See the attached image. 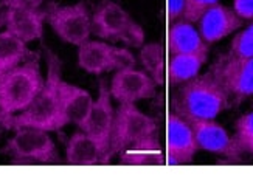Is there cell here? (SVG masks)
<instances>
[{
    "label": "cell",
    "instance_id": "obj_1",
    "mask_svg": "<svg viewBox=\"0 0 253 175\" xmlns=\"http://www.w3.org/2000/svg\"><path fill=\"white\" fill-rule=\"evenodd\" d=\"M61 62L56 56L48 54V74L42 90L38 93L25 110L11 116V129L35 127L45 132H58L69 124V119L62 110L59 98Z\"/></svg>",
    "mask_w": 253,
    "mask_h": 175
},
{
    "label": "cell",
    "instance_id": "obj_2",
    "mask_svg": "<svg viewBox=\"0 0 253 175\" xmlns=\"http://www.w3.org/2000/svg\"><path fill=\"white\" fill-rule=\"evenodd\" d=\"M228 105V95L210 70L180 84L172 100L174 113L182 118L214 119Z\"/></svg>",
    "mask_w": 253,
    "mask_h": 175
},
{
    "label": "cell",
    "instance_id": "obj_3",
    "mask_svg": "<svg viewBox=\"0 0 253 175\" xmlns=\"http://www.w3.org/2000/svg\"><path fill=\"white\" fill-rule=\"evenodd\" d=\"M43 82L38 58L9 70L0 78V110L6 115L25 110L42 90Z\"/></svg>",
    "mask_w": 253,
    "mask_h": 175
},
{
    "label": "cell",
    "instance_id": "obj_4",
    "mask_svg": "<svg viewBox=\"0 0 253 175\" xmlns=\"http://www.w3.org/2000/svg\"><path fill=\"white\" fill-rule=\"evenodd\" d=\"M92 35L103 40L123 42L132 48H140L145 43V31L115 2H103L95 9Z\"/></svg>",
    "mask_w": 253,
    "mask_h": 175
},
{
    "label": "cell",
    "instance_id": "obj_5",
    "mask_svg": "<svg viewBox=\"0 0 253 175\" xmlns=\"http://www.w3.org/2000/svg\"><path fill=\"white\" fill-rule=\"evenodd\" d=\"M154 132H156L154 119L143 113L135 104H118L114 116L111 144H109V152L106 155V163Z\"/></svg>",
    "mask_w": 253,
    "mask_h": 175
},
{
    "label": "cell",
    "instance_id": "obj_6",
    "mask_svg": "<svg viewBox=\"0 0 253 175\" xmlns=\"http://www.w3.org/2000/svg\"><path fill=\"white\" fill-rule=\"evenodd\" d=\"M5 152L13 157L14 161H31L43 165L59 161L56 146L48 132L35 127L16 129L14 137L5 146Z\"/></svg>",
    "mask_w": 253,
    "mask_h": 175
},
{
    "label": "cell",
    "instance_id": "obj_7",
    "mask_svg": "<svg viewBox=\"0 0 253 175\" xmlns=\"http://www.w3.org/2000/svg\"><path fill=\"white\" fill-rule=\"evenodd\" d=\"M47 22L61 40L72 45L81 47L90 39L92 17L84 3L51 5L47 13Z\"/></svg>",
    "mask_w": 253,
    "mask_h": 175
},
{
    "label": "cell",
    "instance_id": "obj_8",
    "mask_svg": "<svg viewBox=\"0 0 253 175\" xmlns=\"http://www.w3.org/2000/svg\"><path fill=\"white\" fill-rule=\"evenodd\" d=\"M210 71L225 90L230 101L239 103L253 95V58H236L225 54L216 59Z\"/></svg>",
    "mask_w": 253,
    "mask_h": 175
},
{
    "label": "cell",
    "instance_id": "obj_9",
    "mask_svg": "<svg viewBox=\"0 0 253 175\" xmlns=\"http://www.w3.org/2000/svg\"><path fill=\"white\" fill-rule=\"evenodd\" d=\"M78 65L87 73L100 76L135 65V58L126 48H117L104 40H87L78 47Z\"/></svg>",
    "mask_w": 253,
    "mask_h": 175
},
{
    "label": "cell",
    "instance_id": "obj_10",
    "mask_svg": "<svg viewBox=\"0 0 253 175\" xmlns=\"http://www.w3.org/2000/svg\"><path fill=\"white\" fill-rule=\"evenodd\" d=\"M183 119L190 124L197 147L201 150L224 155L232 160H238L241 152H244L241 149L236 138L230 137L221 124L214 123V119H199V118H183Z\"/></svg>",
    "mask_w": 253,
    "mask_h": 175
},
{
    "label": "cell",
    "instance_id": "obj_11",
    "mask_svg": "<svg viewBox=\"0 0 253 175\" xmlns=\"http://www.w3.org/2000/svg\"><path fill=\"white\" fill-rule=\"evenodd\" d=\"M114 116H115V110L112 107L111 90L107 89V84L104 81H100L98 98L93 101L90 115L81 130L89 135L93 143L100 147V150L104 155V163H106V155L109 152V144H111Z\"/></svg>",
    "mask_w": 253,
    "mask_h": 175
},
{
    "label": "cell",
    "instance_id": "obj_12",
    "mask_svg": "<svg viewBox=\"0 0 253 175\" xmlns=\"http://www.w3.org/2000/svg\"><path fill=\"white\" fill-rule=\"evenodd\" d=\"M157 84L146 71L134 67L117 70L111 81V96L118 104H137L156 95Z\"/></svg>",
    "mask_w": 253,
    "mask_h": 175
},
{
    "label": "cell",
    "instance_id": "obj_13",
    "mask_svg": "<svg viewBox=\"0 0 253 175\" xmlns=\"http://www.w3.org/2000/svg\"><path fill=\"white\" fill-rule=\"evenodd\" d=\"M167 165H188L199 150L190 124L177 113H169L167 119Z\"/></svg>",
    "mask_w": 253,
    "mask_h": 175
},
{
    "label": "cell",
    "instance_id": "obj_14",
    "mask_svg": "<svg viewBox=\"0 0 253 175\" xmlns=\"http://www.w3.org/2000/svg\"><path fill=\"white\" fill-rule=\"evenodd\" d=\"M243 20L244 19H241L235 9L216 3L211 8H208L197 22L199 35L207 43H213L239 30L243 27Z\"/></svg>",
    "mask_w": 253,
    "mask_h": 175
},
{
    "label": "cell",
    "instance_id": "obj_15",
    "mask_svg": "<svg viewBox=\"0 0 253 175\" xmlns=\"http://www.w3.org/2000/svg\"><path fill=\"white\" fill-rule=\"evenodd\" d=\"M47 13L41 9H25V8H8L3 14V25L6 31L14 35L25 43L38 40L43 35V20Z\"/></svg>",
    "mask_w": 253,
    "mask_h": 175
},
{
    "label": "cell",
    "instance_id": "obj_16",
    "mask_svg": "<svg viewBox=\"0 0 253 175\" xmlns=\"http://www.w3.org/2000/svg\"><path fill=\"white\" fill-rule=\"evenodd\" d=\"M59 98L62 104V110L69 119V124L73 123L80 129L85 124L87 118L90 115L93 98L92 95L81 89L78 85L69 84L65 81H59Z\"/></svg>",
    "mask_w": 253,
    "mask_h": 175
},
{
    "label": "cell",
    "instance_id": "obj_17",
    "mask_svg": "<svg viewBox=\"0 0 253 175\" xmlns=\"http://www.w3.org/2000/svg\"><path fill=\"white\" fill-rule=\"evenodd\" d=\"M168 50L172 54H208V43L202 39L193 24L179 20L168 31Z\"/></svg>",
    "mask_w": 253,
    "mask_h": 175
},
{
    "label": "cell",
    "instance_id": "obj_18",
    "mask_svg": "<svg viewBox=\"0 0 253 175\" xmlns=\"http://www.w3.org/2000/svg\"><path fill=\"white\" fill-rule=\"evenodd\" d=\"M65 160L75 166H93L104 163V155L85 132H75L65 147Z\"/></svg>",
    "mask_w": 253,
    "mask_h": 175
},
{
    "label": "cell",
    "instance_id": "obj_19",
    "mask_svg": "<svg viewBox=\"0 0 253 175\" xmlns=\"http://www.w3.org/2000/svg\"><path fill=\"white\" fill-rule=\"evenodd\" d=\"M208 54H172L168 67V79L171 85H180L199 74Z\"/></svg>",
    "mask_w": 253,
    "mask_h": 175
},
{
    "label": "cell",
    "instance_id": "obj_20",
    "mask_svg": "<svg viewBox=\"0 0 253 175\" xmlns=\"http://www.w3.org/2000/svg\"><path fill=\"white\" fill-rule=\"evenodd\" d=\"M28 56V48L24 40H20L9 31L0 33V78L9 70L16 69Z\"/></svg>",
    "mask_w": 253,
    "mask_h": 175
},
{
    "label": "cell",
    "instance_id": "obj_21",
    "mask_svg": "<svg viewBox=\"0 0 253 175\" xmlns=\"http://www.w3.org/2000/svg\"><path fill=\"white\" fill-rule=\"evenodd\" d=\"M140 62L145 67V71L151 76L157 85L165 81V64H163V50L159 43H148L140 47Z\"/></svg>",
    "mask_w": 253,
    "mask_h": 175
},
{
    "label": "cell",
    "instance_id": "obj_22",
    "mask_svg": "<svg viewBox=\"0 0 253 175\" xmlns=\"http://www.w3.org/2000/svg\"><path fill=\"white\" fill-rule=\"evenodd\" d=\"M120 163L122 165H134V166L167 165L159 150H138V149H127L122 152L120 154Z\"/></svg>",
    "mask_w": 253,
    "mask_h": 175
},
{
    "label": "cell",
    "instance_id": "obj_23",
    "mask_svg": "<svg viewBox=\"0 0 253 175\" xmlns=\"http://www.w3.org/2000/svg\"><path fill=\"white\" fill-rule=\"evenodd\" d=\"M228 54L236 58H253V24L235 36Z\"/></svg>",
    "mask_w": 253,
    "mask_h": 175
},
{
    "label": "cell",
    "instance_id": "obj_24",
    "mask_svg": "<svg viewBox=\"0 0 253 175\" xmlns=\"http://www.w3.org/2000/svg\"><path fill=\"white\" fill-rule=\"evenodd\" d=\"M217 2L219 0H185L182 20L190 22V24H196V22H199L205 11L216 5Z\"/></svg>",
    "mask_w": 253,
    "mask_h": 175
},
{
    "label": "cell",
    "instance_id": "obj_25",
    "mask_svg": "<svg viewBox=\"0 0 253 175\" xmlns=\"http://www.w3.org/2000/svg\"><path fill=\"white\" fill-rule=\"evenodd\" d=\"M236 141L243 143L246 140L253 138V112L241 116L236 123Z\"/></svg>",
    "mask_w": 253,
    "mask_h": 175
},
{
    "label": "cell",
    "instance_id": "obj_26",
    "mask_svg": "<svg viewBox=\"0 0 253 175\" xmlns=\"http://www.w3.org/2000/svg\"><path fill=\"white\" fill-rule=\"evenodd\" d=\"M233 9L241 19H253V0H233Z\"/></svg>",
    "mask_w": 253,
    "mask_h": 175
},
{
    "label": "cell",
    "instance_id": "obj_27",
    "mask_svg": "<svg viewBox=\"0 0 253 175\" xmlns=\"http://www.w3.org/2000/svg\"><path fill=\"white\" fill-rule=\"evenodd\" d=\"M185 9V0H168V20L171 24L182 19Z\"/></svg>",
    "mask_w": 253,
    "mask_h": 175
},
{
    "label": "cell",
    "instance_id": "obj_28",
    "mask_svg": "<svg viewBox=\"0 0 253 175\" xmlns=\"http://www.w3.org/2000/svg\"><path fill=\"white\" fill-rule=\"evenodd\" d=\"M43 0H5L8 8H25V9H39Z\"/></svg>",
    "mask_w": 253,
    "mask_h": 175
},
{
    "label": "cell",
    "instance_id": "obj_29",
    "mask_svg": "<svg viewBox=\"0 0 253 175\" xmlns=\"http://www.w3.org/2000/svg\"><path fill=\"white\" fill-rule=\"evenodd\" d=\"M11 116L13 115H6L0 110V137L5 132V130L11 129Z\"/></svg>",
    "mask_w": 253,
    "mask_h": 175
},
{
    "label": "cell",
    "instance_id": "obj_30",
    "mask_svg": "<svg viewBox=\"0 0 253 175\" xmlns=\"http://www.w3.org/2000/svg\"><path fill=\"white\" fill-rule=\"evenodd\" d=\"M239 146H241V149H243V150H247V152H250V154L253 155V138L243 141V143H239Z\"/></svg>",
    "mask_w": 253,
    "mask_h": 175
}]
</instances>
